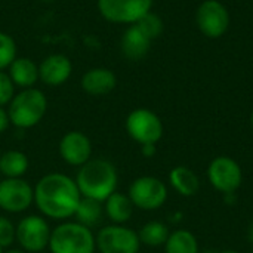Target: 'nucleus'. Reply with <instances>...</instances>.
<instances>
[{"label": "nucleus", "instance_id": "nucleus-21", "mask_svg": "<svg viewBox=\"0 0 253 253\" xmlns=\"http://www.w3.org/2000/svg\"><path fill=\"white\" fill-rule=\"evenodd\" d=\"M102 215H104L102 203L93 199H87V197H82L74 213L77 222L90 230L99 225V222L102 221Z\"/></svg>", "mask_w": 253, "mask_h": 253}, {"label": "nucleus", "instance_id": "nucleus-7", "mask_svg": "<svg viewBox=\"0 0 253 253\" xmlns=\"http://www.w3.org/2000/svg\"><path fill=\"white\" fill-rule=\"evenodd\" d=\"M99 253H139L141 242L138 233L125 225H107L95 237Z\"/></svg>", "mask_w": 253, "mask_h": 253}, {"label": "nucleus", "instance_id": "nucleus-1", "mask_svg": "<svg viewBox=\"0 0 253 253\" xmlns=\"http://www.w3.org/2000/svg\"><path fill=\"white\" fill-rule=\"evenodd\" d=\"M82 194L74 179L64 173H47L34 188V203L43 216L65 221L74 216Z\"/></svg>", "mask_w": 253, "mask_h": 253}, {"label": "nucleus", "instance_id": "nucleus-22", "mask_svg": "<svg viewBox=\"0 0 253 253\" xmlns=\"http://www.w3.org/2000/svg\"><path fill=\"white\" fill-rule=\"evenodd\" d=\"M165 253H199L197 239L188 230H176L169 234L165 243Z\"/></svg>", "mask_w": 253, "mask_h": 253}, {"label": "nucleus", "instance_id": "nucleus-29", "mask_svg": "<svg viewBox=\"0 0 253 253\" xmlns=\"http://www.w3.org/2000/svg\"><path fill=\"white\" fill-rule=\"evenodd\" d=\"M141 153L144 157H154L156 153H157V148H156V144H145V145H141Z\"/></svg>", "mask_w": 253, "mask_h": 253}, {"label": "nucleus", "instance_id": "nucleus-2", "mask_svg": "<svg viewBox=\"0 0 253 253\" xmlns=\"http://www.w3.org/2000/svg\"><path fill=\"white\" fill-rule=\"evenodd\" d=\"M74 181L82 197L104 203L113 193H116L119 175L116 166L107 159H90L80 166Z\"/></svg>", "mask_w": 253, "mask_h": 253}, {"label": "nucleus", "instance_id": "nucleus-14", "mask_svg": "<svg viewBox=\"0 0 253 253\" xmlns=\"http://www.w3.org/2000/svg\"><path fill=\"white\" fill-rule=\"evenodd\" d=\"M71 71V61L62 53H53L46 56L39 65V79L47 86H59L70 79Z\"/></svg>", "mask_w": 253, "mask_h": 253}, {"label": "nucleus", "instance_id": "nucleus-18", "mask_svg": "<svg viewBox=\"0 0 253 253\" xmlns=\"http://www.w3.org/2000/svg\"><path fill=\"white\" fill-rule=\"evenodd\" d=\"M133 203L130 202L127 194L123 193H113L107 200H105V213L108 219L116 224V225H123L126 224L133 213Z\"/></svg>", "mask_w": 253, "mask_h": 253}, {"label": "nucleus", "instance_id": "nucleus-9", "mask_svg": "<svg viewBox=\"0 0 253 253\" xmlns=\"http://www.w3.org/2000/svg\"><path fill=\"white\" fill-rule=\"evenodd\" d=\"M50 228L44 218L30 215L21 219L16 225V242L24 252L36 253L49 246Z\"/></svg>", "mask_w": 253, "mask_h": 253}, {"label": "nucleus", "instance_id": "nucleus-15", "mask_svg": "<svg viewBox=\"0 0 253 253\" xmlns=\"http://www.w3.org/2000/svg\"><path fill=\"white\" fill-rule=\"evenodd\" d=\"M117 84L116 74L108 68H92L82 77V87L92 96H102L114 90Z\"/></svg>", "mask_w": 253, "mask_h": 253}, {"label": "nucleus", "instance_id": "nucleus-23", "mask_svg": "<svg viewBox=\"0 0 253 253\" xmlns=\"http://www.w3.org/2000/svg\"><path fill=\"white\" fill-rule=\"evenodd\" d=\"M169 228L159 221H150L147 222L138 233L139 242L150 248H159L165 246L168 237H169Z\"/></svg>", "mask_w": 253, "mask_h": 253}, {"label": "nucleus", "instance_id": "nucleus-33", "mask_svg": "<svg viewBox=\"0 0 253 253\" xmlns=\"http://www.w3.org/2000/svg\"><path fill=\"white\" fill-rule=\"evenodd\" d=\"M251 125H252V129H253V113L251 114Z\"/></svg>", "mask_w": 253, "mask_h": 253}, {"label": "nucleus", "instance_id": "nucleus-28", "mask_svg": "<svg viewBox=\"0 0 253 253\" xmlns=\"http://www.w3.org/2000/svg\"><path fill=\"white\" fill-rule=\"evenodd\" d=\"M10 125V120H9V114L6 110H3V107H0V133H3Z\"/></svg>", "mask_w": 253, "mask_h": 253}, {"label": "nucleus", "instance_id": "nucleus-12", "mask_svg": "<svg viewBox=\"0 0 253 253\" xmlns=\"http://www.w3.org/2000/svg\"><path fill=\"white\" fill-rule=\"evenodd\" d=\"M34 203V188L22 178L0 181V209L9 213L25 212Z\"/></svg>", "mask_w": 253, "mask_h": 253}, {"label": "nucleus", "instance_id": "nucleus-25", "mask_svg": "<svg viewBox=\"0 0 253 253\" xmlns=\"http://www.w3.org/2000/svg\"><path fill=\"white\" fill-rule=\"evenodd\" d=\"M15 58H16L15 40L9 34L0 31V71L9 68V65L15 61Z\"/></svg>", "mask_w": 253, "mask_h": 253}, {"label": "nucleus", "instance_id": "nucleus-30", "mask_svg": "<svg viewBox=\"0 0 253 253\" xmlns=\"http://www.w3.org/2000/svg\"><path fill=\"white\" fill-rule=\"evenodd\" d=\"M248 239H249L251 243H253V221L251 222L249 228H248Z\"/></svg>", "mask_w": 253, "mask_h": 253}, {"label": "nucleus", "instance_id": "nucleus-16", "mask_svg": "<svg viewBox=\"0 0 253 253\" xmlns=\"http://www.w3.org/2000/svg\"><path fill=\"white\" fill-rule=\"evenodd\" d=\"M151 40L132 24L122 37V52L129 61H141L150 50Z\"/></svg>", "mask_w": 253, "mask_h": 253}, {"label": "nucleus", "instance_id": "nucleus-10", "mask_svg": "<svg viewBox=\"0 0 253 253\" xmlns=\"http://www.w3.org/2000/svg\"><path fill=\"white\" fill-rule=\"evenodd\" d=\"M208 178L216 191L233 194L240 188L243 182V172L234 159L219 156L211 162L208 168Z\"/></svg>", "mask_w": 253, "mask_h": 253}, {"label": "nucleus", "instance_id": "nucleus-5", "mask_svg": "<svg viewBox=\"0 0 253 253\" xmlns=\"http://www.w3.org/2000/svg\"><path fill=\"white\" fill-rule=\"evenodd\" d=\"M127 135L141 145L157 144L163 136V123L160 117L147 108H136L126 117Z\"/></svg>", "mask_w": 253, "mask_h": 253}, {"label": "nucleus", "instance_id": "nucleus-11", "mask_svg": "<svg viewBox=\"0 0 253 253\" xmlns=\"http://www.w3.org/2000/svg\"><path fill=\"white\" fill-rule=\"evenodd\" d=\"M196 22L203 36L219 39L230 27V13L221 1L205 0L196 12Z\"/></svg>", "mask_w": 253, "mask_h": 253}, {"label": "nucleus", "instance_id": "nucleus-24", "mask_svg": "<svg viewBox=\"0 0 253 253\" xmlns=\"http://www.w3.org/2000/svg\"><path fill=\"white\" fill-rule=\"evenodd\" d=\"M135 25L150 39V40H154L157 39L162 33H163V21L159 15L153 13V12H148L145 13L139 21L135 22Z\"/></svg>", "mask_w": 253, "mask_h": 253}, {"label": "nucleus", "instance_id": "nucleus-6", "mask_svg": "<svg viewBox=\"0 0 253 253\" xmlns=\"http://www.w3.org/2000/svg\"><path fill=\"white\" fill-rule=\"evenodd\" d=\"M127 196L135 208L157 211L168 199V188L165 182L156 176H139L130 184Z\"/></svg>", "mask_w": 253, "mask_h": 253}, {"label": "nucleus", "instance_id": "nucleus-31", "mask_svg": "<svg viewBox=\"0 0 253 253\" xmlns=\"http://www.w3.org/2000/svg\"><path fill=\"white\" fill-rule=\"evenodd\" d=\"M3 253H25L24 251H21V249H9V251H6V252Z\"/></svg>", "mask_w": 253, "mask_h": 253}, {"label": "nucleus", "instance_id": "nucleus-35", "mask_svg": "<svg viewBox=\"0 0 253 253\" xmlns=\"http://www.w3.org/2000/svg\"><path fill=\"white\" fill-rule=\"evenodd\" d=\"M0 253H3V249H1V248H0Z\"/></svg>", "mask_w": 253, "mask_h": 253}, {"label": "nucleus", "instance_id": "nucleus-32", "mask_svg": "<svg viewBox=\"0 0 253 253\" xmlns=\"http://www.w3.org/2000/svg\"><path fill=\"white\" fill-rule=\"evenodd\" d=\"M206 253H213V252H206ZM218 253H239L236 251H224V252H218Z\"/></svg>", "mask_w": 253, "mask_h": 253}, {"label": "nucleus", "instance_id": "nucleus-17", "mask_svg": "<svg viewBox=\"0 0 253 253\" xmlns=\"http://www.w3.org/2000/svg\"><path fill=\"white\" fill-rule=\"evenodd\" d=\"M9 77L22 89L33 87L39 80V65L30 58H15L9 65Z\"/></svg>", "mask_w": 253, "mask_h": 253}, {"label": "nucleus", "instance_id": "nucleus-27", "mask_svg": "<svg viewBox=\"0 0 253 253\" xmlns=\"http://www.w3.org/2000/svg\"><path fill=\"white\" fill-rule=\"evenodd\" d=\"M15 96V84L9 74L0 71V107L7 105Z\"/></svg>", "mask_w": 253, "mask_h": 253}, {"label": "nucleus", "instance_id": "nucleus-3", "mask_svg": "<svg viewBox=\"0 0 253 253\" xmlns=\"http://www.w3.org/2000/svg\"><path fill=\"white\" fill-rule=\"evenodd\" d=\"M47 111L44 93L36 87L22 89L9 102V120L19 129H30L42 122Z\"/></svg>", "mask_w": 253, "mask_h": 253}, {"label": "nucleus", "instance_id": "nucleus-8", "mask_svg": "<svg viewBox=\"0 0 253 253\" xmlns=\"http://www.w3.org/2000/svg\"><path fill=\"white\" fill-rule=\"evenodd\" d=\"M153 0H98V9L104 19L113 24H135L151 12Z\"/></svg>", "mask_w": 253, "mask_h": 253}, {"label": "nucleus", "instance_id": "nucleus-20", "mask_svg": "<svg viewBox=\"0 0 253 253\" xmlns=\"http://www.w3.org/2000/svg\"><path fill=\"white\" fill-rule=\"evenodd\" d=\"M28 157L18 150L4 151L0 156V173L6 178H21L28 170Z\"/></svg>", "mask_w": 253, "mask_h": 253}, {"label": "nucleus", "instance_id": "nucleus-4", "mask_svg": "<svg viewBox=\"0 0 253 253\" xmlns=\"http://www.w3.org/2000/svg\"><path fill=\"white\" fill-rule=\"evenodd\" d=\"M47 248L50 253H93L96 243L90 228L65 221L50 231Z\"/></svg>", "mask_w": 253, "mask_h": 253}, {"label": "nucleus", "instance_id": "nucleus-19", "mask_svg": "<svg viewBox=\"0 0 253 253\" xmlns=\"http://www.w3.org/2000/svg\"><path fill=\"white\" fill-rule=\"evenodd\" d=\"M169 182L175 188V191L184 197L194 196L200 188L199 176L187 166L173 168L169 173Z\"/></svg>", "mask_w": 253, "mask_h": 253}, {"label": "nucleus", "instance_id": "nucleus-13", "mask_svg": "<svg viewBox=\"0 0 253 253\" xmlns=\"http://www.w3.org/2000/svg\"><path fill=\"white\" fill-rule=\"evenodd\" d=\"M59 154L67 165L80 168L92 157V142L83 132H67L59 142Z\"/></svg>", "mask_w": 253, "mask_h": 253}, {"label": "nucleus", "instance_id": "nucleus-26", "mask_svg": "<svg viewBox=\"0 0 253 253\" xmlns=\"http://www.w3.org/2000/svg\"><path fill=\"white\" fill-rule=\"evenodd\" d=\"M16 240V227L10 219L0 216V248L7 249Z\"/></svg>", "mask_w": 253, "mask_h": 253}, {"label": "nucleus", "instance_id": "nucleus-34", "mask_svg": "<svg viewBox=\"0 0 253 253\" xmlns=\"http://www.w3.org/2000/svg\"><path fill=\"white\" fill-rule=\"evenodd\" d=\"M42 1H53V0H42Z\"/></svg>", "mask_w": 253, "mask_h": 253}, {"label": "nucleus", "instance_id": "nucleus-36", "mask_svg": "<svg viewBox=\"0 0 253 253\" xmlns=\"http://www.w3.org/2000/svg\"><path fill=\"white\" fill-rule=\"evenodd\" d=\"M252 253H253V251H252Z\"/></svg>", "mask_w": 253, "mask_h": 253}]
</instances>
